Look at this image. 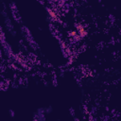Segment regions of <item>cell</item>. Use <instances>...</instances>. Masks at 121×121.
<instances>
[{
    "label": "cell",
    "instance_id": "3",
    "mask_svg": "<svg viewBox=\"0 0 121 121\" xmlns=\"http://www.w3.org/2000/svg\"><path fill=\"white\" fill-rule=\"evenodd\" d=\"M2 14H3V18H4V24H5V26H6V30L11 36L14 37L16 35V31H15V28H14V25L12 23V20L10 19V17L9 16V14L6 10H3Z\"/></svg>",
    "mask_w": 121,
    "mask_h": 121
},
{
    "label": "cell",
    "instance_id": "4",
    "mask_svg": "<svg viewBox=\"0 0 121 121\" xmlns=\"http://www.w3.org/2000/svg\"><path fill=\"white\" fill-rule=\"evenodd\" d=\"M9 12H10V14H11L13 20H14L17 24H21L22 17H21L20 13H19V10H18V9H17L15 3L10 2V3L9 4Z\"/></svg>",
    "mask_w": 121,
    "mask_h": 121
},
{
    "label": "cell",
    "instance_id": "5",
    "mask_svg": "<svg viewBox=\"0 0 121 121\" xmlns=\"http://www.w3.org/2000/svg\"><path fill=\"white\" fill-rule=\"evenodd\" d=\"M45 109L44 107H41L39 109H37V111L34 112L33 114V121H46L45 120Z\"/></svg>",
    "mask_w": 121,
    "mask_h": 121
},
{
    "label": "cell",
    "instance_id": "7",
    "mask_svg": "<svg viewBox=\"0 0 121 121\" xmlns=\"http://www.w3.org/2000/svg\"><path fill=\"white\" fill-rule=\"evenodd\" d=\"M47 12H48V15L52 18V20H56L57 19V14H56V12H55V10L53 9L48 8L47 9Z\"/></svg>",
    "mask_w": 121,
    "mask_h": 121
},
{
    "label": "cell",
    "instance_id": "6",
    "mask_svg": "<svg viewBox=\"0 0 121 121\" xmlns=\"http://www.w3.org/2000/svg\"><path fill=\"white\" fill-rule=\"evenodd\" d=\"M77 33H78V35L79 36V37H85L86 35H87V31L85 30V28L83 27V26H81V25H78L77 26Z\"/></svg>",
    "mask_w": 121,
    "mask_h": 121
},
{
    "label": "cell",
    "instance_id": "1",
    "mask_svg": "<svg viewBox=\"0 0 121 121\" xmlns=\"http://www.w3.org/2000/svg\"><path fill=\"white\" fill-rule=\"evenodd\" d=\"M0 44H1L0 46H1V48H2V51H3L9 58H14V59L16 58V56H15V54L13 53V51H12V49H11L9 43L8 41H7L5 31H4V29H3V27H2L1 25H0Z\"/></svg>",
    "mask_w": 121,
    "mask_h": 121
},
{
    "label": "cell",
    "instance_id": "2",
    "mask_svg": "<svg viewBox=\"0 0 121 121\" xmlns=\"http://www.w3.org/2000/svg\"><path fill=\"white\" fill-rule=\"evenodd\" d=\"M21 29H22V34H23L25 40L26 41L27 44L29 45V47H30L32 50H37V49H38V44H37L35 39L33 38L31 31L28 29V27H26V26H22Z\"/></svg>",
    "mask_w": 121,
    "mask_h": 121
},
{
    "label": "cell",
    "instance_id": "8",
    "mask_svg": "<svg viewBox=\"0 0 121 121\" xmlns=\"http://www.w3.org/2000/svg\"><path fill=\"white\" fill-rule=\"evenodd\" d=\"M9 115H10L11 117H13V116H14V112H13L12 110H9Z\"/></svg>",
    "mask_w": 121,
    "mask_h": 121
}]
</instances>
